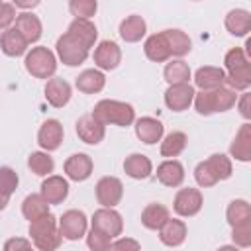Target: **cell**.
<instances>
[{
    "label": "cell",
    "mask_w": 251,
    "mask_h": 251,
    "mask_svg": "<svg viewBox=\"0 0 251 251\" xmlns=\"http://www.w3.org/2000/svg\"><path fill=\"white\" fill-rule=\"evenodd\" d=\"M59 231L65 239L76 241L86 233V216L80 210H67L59 218Z\"/></svg>",
    "instance_id": "9c48e42d"
},
{
    "label": "cell",
    "mask_w": 251,
    "mask_h": 251,
    "mask_svg": "<svg viewBox=\"0 0 251 251\" xmlns=\"http://www.w3.org/2000/svg\"><path fill=\"white\" fill-rule=\"evenodd\" d=\"M69 10L75 18H92L98 10L96 0H69Z\"/></svg>",
    "instance_id": "f35d334b"
},
{
    "label": "cell",
    "mask_w": 251,
    "mask_h": 251,
    "mask_svg": "<svg viewBox=\"0 0 251 251\" xmlns=\"http://www.w3.org/2000/svg\"><path fill=\"white\" fill-rule=\"evenodd\" d=\"M169 208L159 204V202H151L143 208L141 212V224L147 227V229H159L167 220H169Z\"/></svg>",
    "instance_id": "f546056e"
},
{
    "label": "cell",
    "mask_w": 251,
    "mask_h": 251,
    "mask_svg": "<svg viewBox=\"0 0 251 251\" xmlns=\"http://www.w3.org/2000/svg\"><path fill=\"white\" fill-rule=\"evenodd\" d=\"M75 84H76V88H78L80 92H84V94H96V92H100V90L104 88L106 76H104L100 71H96V69H86V71H82V73L76 76Z\"/></svg>",
    "instance_id": "f1b7e54d"
},
{
    "label": "cell",
    "mask_w": 251,
    "mask_h": 251,
    "mask_svg": "<svg viewBox=\"0 0 251 251\" xmlns=\"http://www.w3.org/2000/svg\"><path fill=\"white\" fill-rule=\"evenodd\" d=\"M104 133H106V126L100 124L92 114H86V116L78 118V122H76V135L84 143L98 145L104 139Z\"/></svg>",
    "instance_id": "7c38bea8"
},
{
    "label": "cell",
    "mask_w": 251,
    "mask_h": 251,
    "mask_svg": "<svg viewBox=\"0 0 251 251\" xmlns=\"http://www.w3.org/2000/svg\"><path fill=\"white\" fill-rule=\"evenodd\" d=\"M186 143H188V137H186L184 131H171L161 141V155L173 159V157H176V155H180L184 151Z\"/></svg>",
    "instance_id": "836d02e7"
},
{
    "label": "cell",
    "mask_w": 251,
    "mask_h": 251,
    "mask_svg": "<svg viewBox=\"0 0 251 251\" xmlns=\"http://www.w3.org/2000/svg\"><path fill=\"white\" fill-rule=\"evenodd\" d=\"M202 204H204V198H202V192L198 188H180L175 196V202H173V208L178 216L182 218H190V216H196L200 210H202Z\"/></svg>",
    "instance_id": "52a82bcc"
},
{
    "label": "cell",
    "mask_w": 251,
    "mask_h": 251,
    "mask_svg": "<svg viewBox=\"0 0 251 251\" xmlns=\"http://www.w3.org/2000/svg\"><path fill=\"white\" fill-rule=\"evenodd\" d=\"M206 163L210 165V169L214 171V175L218 176V180H226V178H229L231 176V161H229V157L227 155H224V153H214V155H210L208 159H206Z\"/></svg>",
    "instance_id": "74e56055"
},
{
    "label": "cell",
    "mask_w": 251,
    "mask_h": 251,
    "mask_svg": "<svg viewBox=\"0 0 251 251\" xmlns=\"http://www.w3.org/2000/svg\"><path fill=\"white\" fill-rule=\"evenodd\" d=\"M92 116L108 126V124H114V126H120V127H127L135 122V110L131 104L127 102H120V100H100L94 110H92Z\"/></svg>",
    "instance_id": "7a4b0ae2"
},
{
    "label": "cell",
    "mask_w": 251,
    "mask_h": 251,
    "mask_svg": "<svg viewBox=\"0 0 251 251\" xmlns=\"http://www.w3.org/2000/svg\"><path fill=\"white\" fill-rule=\"evenodd\" d=\"M29 235H31L33 245L41 251H53L63 241V235L59 231V224L51 212L39 220L29 222Z\"/></svg>",
    "instance_id": "3957f363"
},
{
    "label": "cell",
    "mask_w": 251,
    "mask_h": 251,
    "mask_svg": "<svg viewBox=\"0 0 251 251\" xmlns=\"http://www.w3.org/2000/svg\"><path fill=\"white\" fill-rule=\"evenodd\" d=\"M75 39H78L86 49H90L98 37V31H96V25L88 20V18H75L67 29Z\"/></svg>",
    "instance_id": "cb8c5ba5"
},
{
    "label": "cell",
    "mask_w": 251,
    "mask_h": 251,
    "mask_svg": "<svg viewBox=\"0 0 251 251\" xmlns=\"http://www.w3.org/2000/svg\"><path fill=\"white\" fill-rule=\"evenodd\" d=\"M224 84L229 86L231 90H247L251 86V63H247L235 71H227Z\"/></svg>",
    "instance_id": "e575fe53"
},
{
    "label": "cell",
    "mask_w": 251,
    "mask_h": 251,
    "mask_svg": "<svg viewBox=\"0 0 251 251\" xmlns=\"http://www.w3.org/2000/svg\"><path fill=\"white\" fill-rule=\"evenodd\" d=\"M8 194H4V192H0V210H4L6 206H8Z\"/></svg>",
    "instance_id": "f907efd6"
},
{
    "label": "cell",
    "mask_w": 251,
    "mask_h": 251,
    "mask_svg": "<svg viewBox=\"0 0 251 251\" xmlns=\"http://www.w3.org/2000/svg\"><path fill=\"white\" fill-rule=\"evenodd\" d=\"M27 45L29 43L25 41V37L16 27L4 29L2 35H0V49L8 57H20V55H24L27 51Z\"/></svg>",
    "instance_id": "2e32d148"
},
{
    "label": "cell",
    "mask_w": 251,
    "mask_h": 251,
    "mask_svg": "<svg viewBox=\"0 0 251 251\" xmlns=\"http://www.w3.org/2000/svg\"><path fill=\"white\" fill-rule=\"evenodd\" d=\"M25 71L35 78H51L57 71V59L47 47H33L25 55Z\"/></svg>",
    "instance_id": "277c9868"
},
{
    "label": "cell",
    "mask_w": 251,
    "mask_h": 251,
    "mask_svg": "<svg viewBox=\"0 0 251 251\" xmlns=\"http://www.w3.org/2000/svg\"><path fill=\"white\" fill-rule=\"evenodd\" d=\"M224 80H226V71L220 69V67L206 65V67H200V69L194 73V84H196L200 90L218 88V86L224 84Z\"/></svg>",
    "instance_id": "ffe728a7"
},
{
    "label": "cell",
    "mask_w": 251,
    "mask_h": 251,
    "mask_svg": "<svg viewBox=\"0 0 251 251\" xmlns=\"http://www.w3.org/2000/svg\"><path fill=\"white\" fill-rule=\"evenodd\" d=\"M141 245L137 243V241H133V239H116V241H112V245H110V249H139Z\"/></svg>",
    "instance_id": "7dc6e473"
},
{
    "label": "cell",
    "mask_w": 251,
    "mask_h": 251,
    "mask_svg": "<svg viewBox=\"0 0 251 251\" xmlns=\"http://www.w3.org/2000/svg\"><path fill=\"white\" fill-rule=\"evenodd\" d=\"M90 222H92V229H96V231L108 235L110 239L118 237V235L122 233V229H124V220H122V216H120L114 208H106V206H102L100 210H96V212L92 214V220H90Z\"/></svg>",
    "instance_id": "8992f818"
},
{
    "label": "cell",
    "mask_w": 251,
    "mask_h": 251,
    "mask_svg": "<svg viewBox=\"0 0 251 251\" xmlns=\"http://www.w3.org/2000/svg\"><path fill=\"white\" fill-rule=\"evenodd\" d=\"M39 2H41V0H14V6H18V8H22V10H31V8H35Z\"/></svg>",
    "instance_id": "681fc988"
},
{
    "label": "cell",
    "mask_w": 251,
    "mask_h": 251,
    "mask_svg": "<svg viewBox=\"0 0 251 251\" xmlns=\"http://www.w3.org/2000/svg\"><path fill=\"white\" fill-rule=\"evenodd\" d=\"M226 218H227V224L233 227V226H241V224H247L251 222V206L247 200H231L227 204V210H226Z\"/></svg>",
    "instance_id": "d6a6232c"
},
{
    "label": "cell",
    "mask_w": 251,
    "mask_h": 251,
    "mask_svg": "<svg viewBox=\"0 0 251 251\" xmlns=\"http://www.w3.org/2000/svg\"><path fill=\"white\" fill-rule=\"evenodd\" d=\"M231 239L237 247H249L251 245V222L233 226L231 227Z\"/></svg>",
    "instance_id": "7bdbcfd3"
},
{
    "label": "cell",
    "mask_w": 251,
    "mask_h": 251,
    "mask_svg": "<svg viewBox=\"0 0 251 251\" xmlns=\"http://www.w3.org/2000/svg\"><path fill=\"white\" fill-rule=\"evenodd\" d=\"M157 178L165 186H180L184 180V167L176 159H167L157 167Z\"/></svg>",
    "instance_id": "ac0fdd59"
},
{
    "label": "cell",
    "mask_w": 251,
    "mask_h": 251,
    "mask_svg": "<svg viewBox=\"0 0 251 251\" xmlns=\"http://www.w3.org/2000/svg\"><path fill=\"white\" fill-rule=\"evenodd\" d=\"M16 8H14V4H8V2H0V29L4 31V29H8L12 24H14V20H16Z\"/></svg>",
    "instance_id": "f6af8a7d"
},
{
    "label": "cell",
    "mask_w": 251,
    "mask_h": 251,
    "mask_svg": "<svg viewBox=\"0 0 251 251\" xmlns=\"http://www.w3.org/2000/svg\"><path fill=\"white\" fill-rule=\"evenodd\" d=\"M226 29L235 35V37H241V35H247L251 31V14L243 8H235V10H229L226 14Z\"/></svg>",
    "instance_id": "7402d4cb"
},
{
    "label": "cell",
    "mask_w": 251,
    "mask_h": 251,
    "mask_svg": "<svg viewBox=\"0 0 251 251\" xmlns=\"http://www.w3.org/2000/svg\"><path fill=\"white\" fill-rule=\"evenodd\" d=\"M92 159L86 155V153H75L71 155L67 161H65V175L71 178V180H76V182H82L86 180L90 175H92Z\"/></svg>",
    "instance_id": "5bb4252c"
},
{
    "label": "cell",
    "mask_w": 251,
    "mask_h": 251,
    "mask_svg": "<svg viewBox=\"0 0 251 251\" xmlns=\"http://www.w3.org/2000/svg\"><path fill=\"white\" fill-rule=\"evenodd\" d=\"M0 2H2V0H0Z\"/></svg>",
    "instance_id": "816d5d0a"
},
{
    "label": "cell",
    "mask_w": 251,
    "mask_h": 251,
    "mask_svg": "<svg viewBox=\"0 0 251 251\" xmlns=\"http://www.w3.org/2000/svg\"><path fill=\"white\" fill-rule=\"evenodd\" d=\"M4 249L6 251H18V249H31V241L27 239H22V237H12L4 243Z\"/></svg>",
    "instance_id": "bcb514c9"
},
{
    "label": "cell",
    "mask_w": 251,
    "mask_h": 251,
    "mask_svg": "<svg viewBox=\"0 0 251 251\" xmlns=\"http://www.w3.org/2000/svg\"><path fill=\"white\" fill-rule=\"evenodd\" d=\"M194 88L188 82H178V84H171L165 90V104L169 110L173 112H182L186 110L192 100H194Z\"/></svg>",
    "instance_id": "30bf717a"
},
{
    "label": "cell",
    "mask_w": 251,
    "mask_h": 251,
    "mask_svg": "<svg viewBox=\"0 0 251 251\" xmlns=\"http://www.w3.org/2000/svg\"><path fill=\"white\" fill-rule=\"evenodd\" d=\"M45 100L53 108H63L71 100V84L63 78H49L45 84Z\"/></svg>",
    "instance_id": "e0dca14e"
},
{
    "label": "cell",
    "mask_w": 251,
    "mask_h": 251,
    "mask_svg": "<svg viewBox=\"0 0 251 251\" xmlns=\"http://www.w3.org/2000/svg\"><path fill=\"white\" fill-rule=\"evenodd\" d=\"M143 51L147 55V59L155 61V63H163L171 57V51H169V45L163 37V33H153L145 39V45H143Z\"/></svg>",
    "instance_id": "4dcf8cb0"
},
{
    "label": "cell",
    "mask_w": 251,
    "mask_h": 251,
    "mask_svg": "<svg viewBox=\"0 0 251 251\" xmlns=\"http://www.w3.org/2000/svg\"><path fill=\"white\" fill-rule=\"evenodd\" d=\"M57 55H59V59L67 65V67H78V65H82L84 61H86V57H88V49L78 41V39H75L69 31L67 33H63L59 39H57Z\"/></svg>",
    "instance_id": "5b68a950"
},
{
    "label": "cell",
    "mask_w": 251,
    "mask_h": 251,
    "mask_svg": "<svg viewBox=\"0 0 251 251\" xmlns=\"http://www.w3.org/2000/svg\"><path fill=\"white\" fill-rule=\"evenodd\" d=\"M159 239L163 245L169 247H178L186 239V224L182 220H167L159 227Z\"/></svg>",
    "instance_id": "d6986e66"
},
{
    "label": "cell",
    "mask_w": 251,
    "mask_h": 251,
    "mask_svg": "<svg viewBox=\"0 0 251 251\" xmlns=\"http://www.w3.org/2000/svg\"><path fill=\"white\" fill-rule=\"evenodd\" d=\"M122 61V51L118 47L116 41H110V39H104L98 43V47L94 49V63L98 69L102 71H112L120 65Z\"/></svg>",
    "instance_id": "8fae6325"
},
{
    "label": "cell",
    "mask_w": 251,
    "mask_h": 251,
    "mask_svg": "<svg viewBox=\"0 0 251 251\" xmlns=\"http://www.w3.org/2000/svg\"><path fill=\"white\" fill-rule=\"evenodd\" d=\"M161 33H163V37H165L173 57H184L186 53H190L192 41H190V37L182 29H165Z\"/></svg>",
    "instance_id": "4316f807"
},
{
    "label": "cell",
    "mask_w": 251,
    "mask_h": 251,
    "mask_svg": "<svg viewBox=\"0 0 251 251\" xmlns=\"http://www.w3.org/2000/svg\"><path fill=\"white\" fill-rule=\"evenodd\" d=\"M135 135L139 137V141L153 145L163 137V124L157 118H149V116L139 118L135 122Z\"/></svg>",
    "instance_id": "44dd1931"
},
{
    "label": "cell",
    "mask_w": 251,
    "mask_h": 251,
    "mask_svg": "<svg viewBox=\"0 0 251 251\" xmlns=\"http://www.w3.org/2000/svg\"><path fill=\"white\" fill-rule=\"evenodd\" d=\"M145 31H147V24H145V20H143L141 16H137V14L127 16V18L120 24V37H122L124 41H127V43L139 41V39L145 35Z\"/></svg>",
    "instance_id": "484cf974"
},
{
    "label": "cell",
    "mask_w": 251,
    "mask_h": 251,
    "mask_svg": "<svg viewBox=\"0 0 251 251\" xmlns=\"http://www.w3.org/2000/svg\"><path fill=\"white\" fill-rule=\"evenodd\" d=\"M37 143L45 151H55L63 143V126L59 120H45L37 131Z\"/></svg>",
    "instance_id": "4fadbf2b"
},
{
    "label": "cell",
    "mask_w": 251,
    "mask_h": 251,
    "mask_svg": "<svg viewBox=\"0 0 251 251\" xmlns=\"http://www.w3.org/2000/svg\"><path fill=\"white\" fill-rule=\"evenodd\" d=\"M18 182H20V178H18V173L14 169L0 167V192H4V194L10 196L12 192H16Z\"/></svg>",
    "instance_id": "60d3db41"
},
{
    "label": "cell",
    "mask_w": 251,
    "mask_h": 251,
    "mask_svg": "<svg viewBox=\"0 0 251 251\" xmlns=\"http://www.w3.org/2000/svg\"><path fill=\"white\" fill-rule=\"evenodd\" d=\"M86 243H88V247L92 251H106V249H110L112 239L108 235H104V233H100V231H96V229L90 227V233L86 237Z\"/></svg>",
    "instance_id": "ee69618b"
},
{
    "label": "cell",
    "mask_w": 251,
    "mask_h": 251,
    "mask_svg": "<svg viewBox=\"0 0 251 251\" xmlns=\"http://www.w3.org/2000/svg\"><path fill=\"white\" fill-rule=\"evenodd\" d=\"M165 80L169 82V84H178V82H188V78H190V67L184 63V61H180V59H176V61H171V63H167V67H165Z\"/></svg>",
    "instance_id": "8d00e7d4"
},
{
    "label": "cell",
    "mask_w": 251,
    "mask_h": 251,
    "mask_svg": "<svg viewBox=\"0 0 251 251\" xmlns=\"http://www.w3.org/2000/svg\"><path fill=\"white\" fill-rule=\"evenodd\" d=\"M27 167H29L31 173H35L37 176H47V175L53 173L55 163H53V157H49L47 153H43V151H33V153L27 157Z\"/></svg>",
    "instance_id": "d590c367"
},
{
    "label": "cell",
    "mask_w": 251,
    "mask_h": 251,
    "mask_svg": "<svg viewBox=\"0 0 251 251\" xmlns=\"http://www.w3.org/2000/svg\"><path fill=\"white\" fill-rule=\"evenodd\" d=\"M224 63H226V69H227V71H235V69L247 65V63H249V57H247V53H245L241 47H233V49H229V51L226 53Z\"/></svg>",
    "instance_id": "b9f144b4"
},
{
    "label": "cell",
    "mask_w": 251,
    "mask_h": 251,
    "mask_svg": "<svg viewBox=\"0 0 251 251\" xmlns=\"http://www.w3.org/2000/svg\"><path fill=\"white\" fill-rule=\"evenodd\" d=\"M41 196L49 204H61L69 196V182L59 175H47L41 182Z\"/></svg>",
    "instance_id": "9a60e30c"
},
{
    "label": "cell",
    "mask_w": 251,
    "mask_h": 251,
    "mask_svg": "<svg viewBox=\"0 0 251 251\" xmlns=\"http://www.w3.org/2000/svg\"><path fill=\"white\" fill-rule=\"evenodd\" d=\"M229 153L237 161H243V163L251 161V126L249 124H243L239 127L233 143L229 145Z\"/></svg>",
    "instance_id": "d4e9b609"
},
{
    "label": "cell",
    "mask_w": 251,
    "mask_h": 251,
    "mask_svg": "<svg viewBox=\"0 0 251 251\" xmlns=\"http://www.w3.org/2000/svg\"><path fill=\"white\" fill-rule=\"evenodd\" d=\"M22 214L29 222L39 220V218H43V216L49 214V202L41 194H29L22 202Z\"/></svg>",
    "instance_id": "1f68e13d"
},
{
    "label": "cell",
    "mask_w": 251,
    "mask_h": 251,
    "mask_svg": "<svg viewBox=\"0 0 251 251\" xmlns=\"http://www.w3.org/2000/svg\"><path fill=\"white\" fill-rule=\"evenodd\" d=\"M124 196V184L120 178L116 176H102L96 182V200L98 204L106 206V208H114L120 204Z\"/></svg>",
    "instance_id": "ba28073f"
},
{
    "label": "cell",
    "mask_w": 251,
    "mask_h": 251,
    "mask_svg": "<svg viewBox=\"0 0 251 251\" xmlns=\"http://www.w3.org/2000/svg\"><path fill=\"white\" fill-rule=\"evenodd\" d=\"M16 29L25 37L27 43H35L41 37V20L31 12H22L16 16Z\"/></svg>",
    "instance_id": "603a6c76"
},
{
    "label": "cell",
    "mask_w": 251,
    "mask_h": 251,
    "mask_svg": "<svg viewBox=\"0 0 251 251\" xmlns=\"http://www.w3.org/2000/svg\"><path fill=\"white\" fill-rule=\"evenodd\" d=\"M194 178H196L198 186H202V188H208V186H214L216 182H220L218 176L214 175V171L210 169V165H208L206 161H202V163L196 165V169H194Z\"/></svg>",
    "instance_id": "ab89813d"
},
{
    "label": "cell",
    "mask_w": 251,
    "mask_h": 251,
    "mask_svg": "<svg viewBox=\"0 0 251 251\" xmlns=\"http://www.w3.org/2000/svg\"><path fill=\"white\" fill-rule=\"evenodd\" d=\"M124 171H126L127 176L141 180V178H147V176L151 175L153 165H151L149 157H145V155H141V153H131V155L126 157V161H124Z\"/></svg>",
    "instance_id": "83f0119b"
},
{
    "label": "cell",
    "mask_w": 251,
    "mask_h": 251,
    "mask_svg": "<svg viewBox=\"0 0 251 251\" xmlns=\"http://www.w3.org/2000/svg\"><path fill=\"white\" fill-rule=\"evenodd\" d=\"M194 108L200 116H210L216 112H227L237 104V94L229 86L222 84L212 90H200L194 94Z\"/></svg>",
    "instance_id": "6da1fadb"
},
{
    "label": "cell",
    "mask_w": 251,
    "mask_h": 251,
    "mask_svg": "<svg viewBox=\"0 0 251 251\" xmlns=\"http://www.w3.org/2000/svg\"><path fill=\"white\" fill-rule=\"evenodd\" d=\"M249 100H251L249 92H243V94H241V98H239V112H241V116H243L245 120H249V118H251V110H249Z\"/></svg>",
    "instance_id": "c3c4849f"
}]
</instances>
